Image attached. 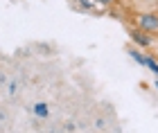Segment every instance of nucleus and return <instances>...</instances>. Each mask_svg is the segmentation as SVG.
Instances as JSON below:
<instances>
[{
	"instance_id": "nucleus-1",
	"label": "nucleus",
	"mask_w": 158,
	"mask_h": 133,
	"mask_svg": "<svg viewBox=\"0 0 158 133\" xmlns=\"http://www.w3.org/2000/svg\"><path fill=\"white\" fill-rule=\"evenodd\" d=\"M138 25H140V30H145V32H156L158 30V18L154 14H142L138 18Z\"/></svg>"
},
{
	"instance_id": "nucleus-2",
	"label": "nucleus",
	"mask_w": 158,
	"mask_h": 133,
	"mask_svg": "<svg viewBox=\"0 0 158 133\" xmlns=\"http://www.w3.org/2000/svg\"><path fill=\"white\" fill-rule=\"evenodd\" d=\"M131 38H133L138 45H142V47H147L149 43H152V38L145 36V30H135V32H131Z\"/></svg>"
},
{
	"instance_id": "nucleus-3",
	"label": "nucleus",
	"mask_w": 158,
	"mask_h": 133,
	"mask_svg": "<svg viewBox=\"0 0 158 133\" xmlns=\"http://www.w3.org/2000/svg\"><path fill=\"white\" fill-rule=\"evenodd\" d=\"M129 54H131V57H133L135 61H138L140 66H145V61H147V57H142V54H140L138 50H129Z\"/></svg>"
},
{
	"instance_id": "nucleus-4",
	"label": "nucleus",
	"mask_w": 158,
	"mask_h": 133,
	"mask_svg": "<svg viewBox=\"0 0 158 133\" xmlns=\"http://www.w3.org/2000/svg\"><path fill=\"white\" fill-rule=\"evenodd\" d=\"M145 66H147L149 70H152V72H156V75H158V63H156V61H154L152 57H147V61H145Z\"/></svg>"
},
{
	"instance_id": "nucleus-5",
	"label": "nucleus",
	"mask_w": 158,
	"mask_h": 133,
	"mask_svg": "<svg viewBox=\"0 0 158 133\" xmlns=\"http://www.w3.org/2000/svg\"><path fill=\"white\" fill-rule=\"evenodd\" d=\"M34 113H36V115H41V117H45V115H48L45 104H36V106H34Z\"/></svg>"
},
{
	"instance_id": "nucleus-6",
	"label": "nucleus",
	"mask_w": 158,
	"mask_h": 133,
	"mask_svg": "<svg viewBox=\"0 0 158 133\" xmlns=\"http://www.w3.org/2000/svg\"><path fill=\"white\" fill-rule=\"evenodd\" d=\"M95 2H99V5H109L111 0H95Z\"/></svg>"
},
{
	"instance_id": "nucleus-7",
	"label": "nucleus",
	"mask_w": 158,
	"mask_h": 133,
	"mask_svg": "<svg viewBox=\"0 0 158 133\" xmlns=\"http://www.w3.org/2000/svg\"><path fill=\"white\" fill-rule=\"evenodd\" d=\"M156 88H158V81H156Z\"/></svg>"
}]
</instances>
